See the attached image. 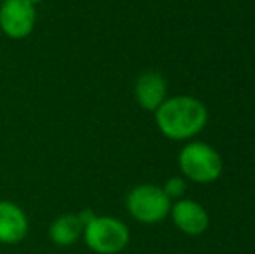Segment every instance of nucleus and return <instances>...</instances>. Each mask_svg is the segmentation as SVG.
I'll return each instance as SVG.
<instances>
[{"mask_svg":"<svg viewBox=\"0 0 255 254\" xmlns=\"http://www.w3.org/2000/svg\"><path fill=\"white\" fill-rule=\"evenodd\" d=\"M84 223L80 221L78 214H63L57 220L52 221L51 228H49V237L56 246L61 248H68L78 242V239L84 235Z\"/></svg>","mask_w":255,"mask_h":254,"instance_id":"9","label":"nucleus"},{"mask_svg":"<svg viewBox=\"0 0 255 254\" xmlns=\"http://www.w3.org/2000/svg\"><path fill=\"white\" fill-rule=\"evenodd\" d=\"M163 192L168 199H181L186 192V181L182 178H170V180L165 183Z\"/></svg>","mask_w":255,"mask_h":254,"instance_id":"10","label":"nucleus"},{"mask_svg":"<svg viewBox=\"0 0 255 254\" xmlns=\"http://www.w3.org/2000/svg\"><path fill=\"white\" fill-rule=\"evenodd\" d=\"M37 9L26 0H3L0 3V30L9 38L19 40L33 31Z\"/></svg>","mask_w":255,"mask_h":254,"instance_id":"5","label":"nucleus"},{"mask_svg":"<svg viewBox=\"0 0 255 254\" xmlns=\"http://www.w3.org/2000/svg\"><path fill=\"white\" fill-rule=\"evenodd\" d=\"M84 241L98 254H117L127 248L130 232L124 221L111 216H96L84 228Z\"/></svg>","mask_w":255,"mask_h":254,"instance_id":"2","label":"nucleus"},{"mask_svg":"<svg viewBox=\"0 0 255 254\" xmlns=\"http://www.w3.org/2000/svg\"><path fill=\"white\" fill-rule=\"evenodd\" d=\"M30 230V223L17 204L0 200V244H19Z\"/></svg>","mask_w":255,"mask_h":254,"instance_id":"6","label":"nucleus"},{"mask_svg":"<svg viewBox=\"0 0 255 254\" xmlns=\"http://www.w3.org/2000/svg\"><path fill=\"white\" fill-rule=\"evenodd\" d=\"M156 126L170 139H188L205 127L208 119L207 108L200 99L191 96L168 98L154 110Z\"/></svg>","mask_w":255,"mask_h":254,"instance_id":"1","label":"nucleus"},{"mask_svg":"<svg viewBox=\"0 0 255 254\" xmlns=\"http://www.w3.org/2000/svg\"><path fill=\"white\" fill-rule=\"evenodd\" d=\"M179 166L186 178L195 183H212L222 173V159L207 143H189L179 153Z\"/></svg>","mask_w":255,"mask_h":254,"instance_id":"3","label":"nucleus"},{"mask_svg":"<svg viewBox=\"0 0 255 254\" xmlns=\"http://www.w3.org/2000/svg\"><path fill=\"white\" fill-rule=\"evenodd\" d=\"M175 227L188 235H200L208 227V214L195 200H177L170 207Z\"/></svg>","mask_w":255,"mask_h":254,"instance_id":"7","label":"nucleus"},{"mask_svg":"<svg viewBox=\"0 0 255 254\" xmlns=\"http://www.w3.org/2000/svg\"><path fill=\"white\" fill-rule=\"evenodd\" d=\"M2 2H3V0H0V3H2Z\"/></svg>","mask_w":255,"mask_h":254,"instance_id":"13","label":"nucleus"},{"mask_svg":"<svg viewBox=\"0 0 255 254\" xmlns=\"http://www.w3.org/2000/svg\"><path fill=\"white\" fill-rule=\"evenodd\" d=\"M135 99L148 112H154L167 96V82L156 71H146L135 80Z\"/></svg>","mask_w":255,"mask_h":254,"instance_id":"8","label":"nucleus"},{"mask_svg":"<svg viewBox=\"0 0 255 254\" xmlns=\"http://www.w3.org/2000/svg\"><path fill=\"white\" fill-rule=\"evenodd\" d=\"M170 199L163 188L154 185H139L127 195V209L141 223H158L170 213Z\"/></svg>","mask_w":255,"mask_h":254,"instance_id":"4","label":"nucleus"},{"mask_svg":"<svg viewBox=\"0 0 255 254\" xmlns=\"http://www.w3.org/2000/svg\"><path fill=\"white\" fill-rule=\"evenodd\" d=\"M26 2H30L31 5H35V7H37V3H40L42 0H26Z\"/></svg>","mask_w":255,"mask_h":254,"instance_id":"11","label":"nucleus"},{"mask_svg":"<svg viewBox=\"0 0 255 254\" xmlns=\"http://www.w3.org/2000/svg\"><path fill=\"white\" fill-rule=\"evenodd\" d=\"M0 38H2V30H0Z\"/></svg>","mask_w":255,"mask_h":254,"instance_id":"12","label":"nucleus"}]
</instances>
